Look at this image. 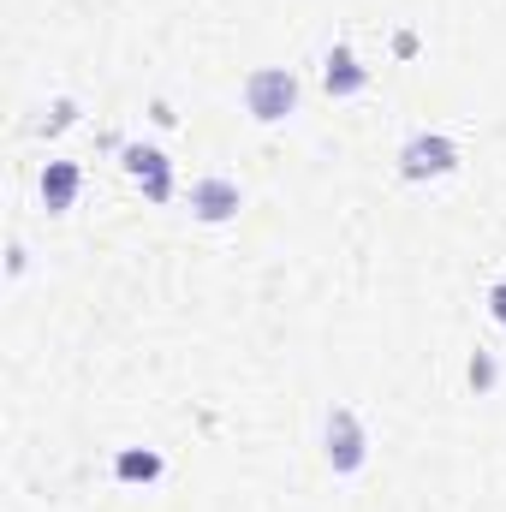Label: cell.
<instances>
[{
  "label": "cell",
  "instance_id": "1",
  "mask_svg": "<svg viewBox=\"0 0 506 512\" xmlns=\"http://www.w3.org/2000/svg\"><path fill=\"white\" fill-rule=\"evenodd\" d=\"M245 108H251V120H262V126L286 120V114L298 108V78H292V66H256L251 78H245Z\"/></svg>",
  "mask_w": 506,
  "mask_h": 512
},
{
  "label": "cell",
  "instance_id": "2",
  "mask_svg": "<svg viewBox=\"0 0 506 512\" xmlns=\"http://www.w3.org/2000/svg\"><path fill=\"white\" fill-rule=\"evenodd\" d=\"M453 167H459V143H453L447 131H417V137L399 149V173L417 179V185H423V179H447Z\"/></svg>",
  "mask_w": 506,
  "mask_h": 512
},
{
  "label": "cell",
  "instance_id": "3",
  "mask_svg": "<svg viewBox=\"0 0 506 512\" xmlns=\"http://www.w3.org/2000/svg\"><path fill=\"white\" fill-rule=\"evenodd\" d=\"M364 459H370V435H364L358 411L334 405V411H328V465H334L340 477H352V471H364Z\"/></svg>",
  "mask_w": 506,
  "mask_h": 512
},
{
  "label": "cell",
  "instance_id": "4",
  "mask_svg": "<svg viewBox=\"0 0 506 512\" xmlns=\"http://www.w3.org/2000/svg\"><path fill=\"white\" fill-rule=\"evenodd\" d=\"M239 209H245V191H239L233 179H197V185H191V215H197V221L221 227V221H233Z\"/></svg>",
  "mask_w": 506,
  "mask_h": 512
},
{
  "label": "cell",
  "instance_id": "5",
  "mask_svg": "<svg viewBox=\"0 0 506 512\" xmlns=\"http://www.w3.org/2000/svg\"><path fill=\"white\" fill-rule=\"evenodd\" d=\"M126 173L143 185V197H149V203H167V197H173V167H167V155H161V149L131 143V149H126Z\"/></svg>",
  "mask_w": 506,
  "mask_h": 512
},
{
  "label": "cell",
  "instance_id": "6",
  "mask_svg": "<svg viewBox=\"0 0 506 512\" xmlns=\"http://www.w3.org/2000/svg\"><path fill=\"white\" fill-rule=\"evenodd\" d=\"M322 84H328V96H358V90L370 84V72L358 66V54H352L346 42H334L328 60H322Z\"/></svg>",
  "mask_w": 506,
  "mask_h": 512
},
{
  "label": "cell",
  "instance_id": "7",
  "mask_svg": "<svg viewBox=\"0 0 506 512\" xmlns=\"http://www.w3.org/2000/svg\"><path fill=\"white\" fill-rule=\"evenodd\" d=\"M78 185H84L78 161H48V167H42V209H48V215H66V209L78 203Z\"/></svg>",
  "mask_w": 506,
  "mask_h": 512
},
{
  "label": "cell",
  "instance_id": "8",
  "mask_svg": "<svg viewBox=\"0 0 506 512\" xmlns=\"http://www.w3.org/2000/svg\"><path fill=\"white\" fill-rule=\"evenodd\" d=\"M114 477H120V483H155V477H161V453H155V447H126V453L114 459Z\"/></svg>",
  "mask_w": 506,
  "mask_h": 512
},
{
  "label": "cell",
  "instance_id": "9",
  "mask_svg": "<svg viewBox=\"0 0 506 512\" xmlns=\"http://www.w3.org/2000/svg\"><path fill=\"white\" fill-rule=\"evenodd\" d=\"M465 376H471V387H477V393H489V387L501 382V370H495V358H489V352H477V358H471V370H465Z\"/></svg>",
  "mask_w": 506,
  "mask_h": 512
},
{
  "label": "cell",
  "instance_id": "10",
  "mask_svg": "<svg viewBox=\"0 0 506 512\" xmlns=\"http://www.w3.org/2000/svg\"><path fill=\"white\" fill-rule=\"evenodd\" d=\"M72 114H78V108H72V102H54V114H48V120H42V131H66V126H72Z\"/></svg>",
  "mask_w": 506,
  "mask_h": 512
},
{
  "label": "cell",
  "instance_id": "11",
  "mask_svg": "<svg viewBox=\"0 0 506 512\" xmlns=\"http://www.w3.org/2000/svg\"><path fill=\"white\" fill-rule=\"evenodd\" d=\"M489 310H495V322H506V280L489 286Z\"/></svg>",
  "mask_w": 506,
  "mask_h": 512
}]
</instances>
